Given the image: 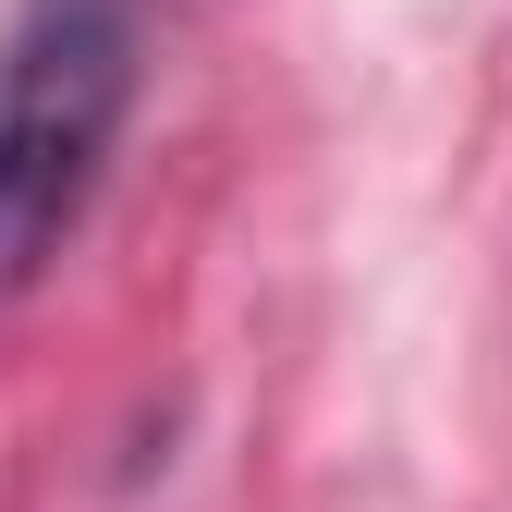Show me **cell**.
<instances>
[{
    "label": "cell",
    "mask_w": 512,
    "mask_h": 512,
    "mask_svg": "<svg viewBox=\"0 0 512 512\" xmlns=\"http://www.w3.org/2000/svg\"><path fill=\"white\" fill-rule=\"evenodd\" d=\"M135 110V0H25L0 25V305L49 281Z\"/></svg>",
    "instance_id": "6da1fadb"
}]
</instances>
